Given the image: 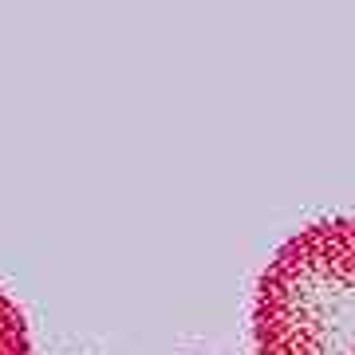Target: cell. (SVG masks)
Segmentation results:
<instances>
[{"label": "cell", "instance_id": "cell-1", "mask_svg": "<svg viewBox=\"0 0 355 355\" xmlns=\"http://www.w3.org/2000/svg\"><path fill=\"white\" fill-rule=\"evenodd\" d=\"M257 355H355V217L300 229L253 296Z\"/></svg>", "mask_w": 355, "mask_h": 355}, {"label": "cell", "instance_id": "cell-2", "mask_svg": "<svg viewBox=\"0 0 355 355\" xmlns=\"http://www.w3.org/2000/svg\"><path fill=\"white\" fill-rule=\"evenodd\" d=\"M0 355H32L28 320L4 288H0Z\"/></svg>", "mask_w": 355, "mask_h": 355}]
</instances>
